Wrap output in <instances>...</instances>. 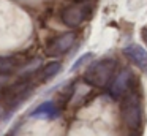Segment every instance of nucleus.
<instances>
[{"instance_id": "obj_1", "label": "nucleus", "mask_w": 147, "mask_h": 136, "mask_svg": "<svg viewBox=\"0 0 147 136\" xmlns=\"http://www.w3.org/2000/svg\"><path fill=\"white\" fill-rule=\"evenodd\" d=\"M115 63L114 59H101L93 62L87 66L84 73V81L93 87H108L111 84L115 73Z\"/></svg>"}, {"instance_id": "obj_2", "label": "nucleus", "mask_w": 147, "mask_h": 136, "mask_svg": "<svg viewBox=\"0 0 147 136\" xmlns=\"http://www.w3.org/2000/svg\"><path fill=\"white\" fill-rule=\"evenodd\" d=\"M122 119L125 125L131 130H139L142 123V108H141V100L136 92L130 90L122 97Z\"/></svg>"}, {"instance_id": "obj_3", "label": "nucleus", "mask_w": 147, "mask_h": 136, "mask_svg": "<svg viewBox=\"0 0 147 136\" xmlns=\"http://www.w3.org/2000/svg\"><path fill=\"white\" fill-rule=\"evenodd\" d=\"M76 40V33L74 32H67V33H62L59 37H55L54 40H51L46 46V54L49 57H59L63 55L65 52L71 49V46L74 44Z\"/></svg>"}, {"instance_id": "obj_4", "label": "nucleus", "mask_w": 147, "mask_h": 136, "mask_svg": "<svg viewBox=\"0 0 147 136\" xmlns=\"http://www.w3.org/2000/svg\"><path fill=\"white\" fill-rule=\"evenodd\" d=\"M89 5L86 3H74V5H70L68 8L63 9L62 13V21H63L65 25L74 28L78 25H81L89 16Z\"/></svg>"}, {"instance_id": "obj_5", "label": "nucleus", "mask_w": 147, "mask_h": 136, "mask_svg": "<svg viewBox=\"0 0 147 136\" xmlns=\"http://www.w3.org/2000/svg\"><path fill=\"white\" fill-rule=\"evenodd\" d=\"M131 81H133V74L130 70H123L111 81L109 84V93L114 98H122L131 87Z\"/></svg>"}, {"instance_id": "obj_6", "label": "nucleus", "mask_w": 147, "mask_h": 136, "mask_svg": "<svg viewBox=\"0 0 147 136\" xmlns=\"http://www.w3.org/2000/svg\"><path fill=\"white\" fill-rule=\"evenodd\" d=\"M123 54L141 70V71L147 73V51L139 44H130V46L123 47Z\"/></svg>"}, {"instance_id": "obj_7", "label": "nucleus", "mask_w": 147, "mask_h": 136, "mask_svg": "<svg viewBox=\"0 0 147 136\" xmlns=\"http://www.w3.org/2000/svg\"><path fill=\"white\" fill-rule=\"evenodd\" d=\"M27 63L22 55H0V74H11Z\"/></svg>"}, {"instance_id": "obj_8", "label": "nucleus", "mask_w": 147, "mask_h": 136, "mask_svg": "<svg viewBox=\"0 0 147 136\" xmlns=\"http://www.w3.org/2000/svg\"><path fill=\"white\" fill-rule=\"evenodd\" d=\"M57 116H59V109L52 101H46V103L40 104L32 112V117H43V119H54Z\"/></svg>"}, {"instance_id": "obj_9", "label": "nucleus", "mask_w": 147, "mask_h": 136, "mask_svg": "<svg viewBox=\"0 0 147 136\" xmlns=\"http://www.w3.org/2000/svg\"><path fill=\"white\" fill-rule=\"evenodd\" d=\"M62 68V63L60 62H51L48 63L46 66H43L41 70L38 71V76H36V81L38 82H46L49 81L51 78H54Z\"/></svg>"}, {"instance_id": "obj_10", "label": "nucleus", "mask_w": 147, "mask_h": 136, "mask_svg": "<svg viewBox=\"0 0 147 136\" xmlns=\"http://www.w3.org/2000/svg\"><path fill=\"white\" fill-rule=\"evenodd\" d=\"M92 55H93V54H84V55L82 57H81V59L79 60H78V62L76 63H74V65H73V70H76V68H79V66L81 65H82V63H86L87 62V60H89V59H92Z\"/></svg>"}, {"instance_id": "obj_11", "label": "nucleus", "mask_w": 147, "mask_h": 136, "mask_svg": "<svg viewBox=\"0 0 147 136\" xmlns=\"http://www.w3.org/2000/svg\"><path fill=\"white\" fill-rule=\"evenodd\" d=\"M142 38H144V41L147 43V28H144V30H142Z\"/></svg>"}]
</instances>
